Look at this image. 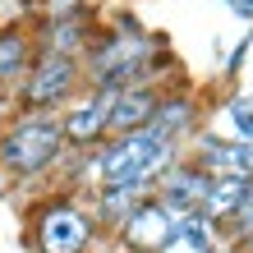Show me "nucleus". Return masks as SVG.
<instances>
[{
	"label": "nucleus",
	"instance_id": "nucleus-1",
	"mask_svg": "<svg viewBox=\"0 0 253 253\" xmlns=\"http://www.w3.org/2000/svg\"><path fill=\"white\" fill-rule=\"evenodd\" d=\"M180 157H184V147L157 138L152 129L115 133V138L79 152V184H92V189H101V184H138V189L152 193L157 180Z\"/></svg>",
	"mask_w": 253,
	"mask_h": 253
},
{
	"label": "nucleus",
	"instance_id": "nucleus-2",
	"mask_svg": "<svg viewBox=\"0 0 253 253\" xmlns=\"http://www.w3.org/2000/svg\"><path fill=\"white\" fill-rule=\"evenodd\" d=\"M65 129L60 115L46 111H19L9 129L0 133V170L9 180H37V175L55 170L65 161Z\"/></svg>",
	"mask_w": 253,
	"mask_h": 253
},
{
	"label": "nucleus",
	"instance_id": "nucleus-3",
	"mask_svg": "<svg viewBox=\"0 0 253 253\" xmlns=\"http://www.w3.org/2000/svg\"><path fill=\"white\" fill-rule=\"evenodd\" d=\"M101 244V226L92 207L74 193H51L28 216V249L33 253H92Z\"/></svg>",
	"mask_w": 253,
	"mask_h": 253
},
{
	"label": "nucleus",
	"instance_id": "nucleus-4",
	"mask_svg": "<svg viewBox=\"0 0 253 253\" xmlns=\"http://www.w3.org/2000/svg\"><path fill=\"white\" fill-rule=\"evenodd\" d=\"M79 92H83V60L55 55V51H37L28 74L19 79V111L60 115Z\"/></svg>",
	"mask_w": 253,
	"mask_h": 253
},
{
	"label": "nucleus",
	"instance_id": "nucleus-5",
	"mask_svg": "<svg viewBox=\"0 0 253 253\" xmlns=\"http://www.w3.org/2000/svg\"><path fill=\"white\" fill-rule=\"evenodd\" d=\"M115 92L120 87H83L60 111V129H65L69 152H87V147L111 138V101H115Z\"/></svg>",
	"mask_w": 253,
	"mask_h": 253
},
{
	"label": "nucleus",
	"instance_id": "nucleus-6",
	"mask_svg": "<svg viewBox=\"0 0 253 253\" xmlns=\"http://www.w3.org/2000/svg\"><path fill=\"white\" fill-rule=\"evenodd\" d=\"M115 244H120L125 253H175V216L157 198H143L120 221Z\"/></svg>",
	"mask_w": 253,
	"mask_h": 253
},
{
	"label": "nucleus",
	"instance_id": "nucleus-7",
	"mask_svg": "<svg viewBox=\"0 0 253 253\" xmlns=\"http://www.w3.org/2000/svg\"><path fill=\"white\" fill-rule=\"evenodd\" d=\"M207 184H212V175H207L198 161H189V157H180L175 166L157 180V189H152V198L166 207L170 216H189V212H198L203 207V198H207Z\"/></svg>",
	"mask_w": 253,
	"mask_h": 253
},
{
	"label": "nucleus",
	"instance_id": "nucleus-8",
	"mask_svg": "<svg viewBox=\"0 0 253 253\" xmlns=\"http://www.w3.org/2000/svg\"><path fill=\"white\" fill-rule=\"evenodd\" d=\"M147 129H152L157 138L184 147L193 133L203 129L198 97H193V92H161V101H157V111H152V120H147Z\"/></svg>",
	"mask_w": 253,
	"mask_h": 253
},
{
	"label": "nucleus",
	"instance_id": "nucleus-9",
	"mask_svg": "<svg viewBox=\"0 0 253 253\" xmlns=\"http://www.w3.org/2000/svg\"><path fill=\"white\" fill-rule=\"evenodd\" d=\"M161 92H166L161 83H133V87H120V92H115V101H111V138H115V133L147 129V120H152Z\"/></svg>",
	"mask_w": 253,
	"mask_h": 253
},
{
	"label": "nucleus",
	"instance_id": "nucleus-10",
	"mask_svg": "<svg viewBox=\"0 0 253 253\" xmlns=\"http://www.w3.org/2000/svg\"><path fill=\"white\" fill-rule=\"evenodd\" d=\"M143 198H152V193L138 189V184H101V189H92V203H87V207H92L101 235H115V230H120V221H125Z\"/></svg>",
	"mask_w": 253,
	"mask_h": 253
},
{
	"label": "nucleus",
	"instance_id": "nucleus-11",
	"mask_svg": "<svg viewBox=\"0 0 253 253\" xmlns=\"http://www.w3.org/2000/svg\"><path fill=\"white\" fill-rule=\"evenodd\" d=\"M33 55H37V42H33V33H28L23 23L0 28V87L19 83L28 74V65H33Z\"/></svg>",
	"mask_w": 253,
	"mask_h": 253
},
{
	"label": "nucleus",
	"instance_id": "nucleus-12",
	"mask_svg": "<svg viewBox=\"0 0 253 253\" xmlns=\"http://www.w3.org/2000/svg\"><path fill=\"white\" fill-rule=\"evenodd\" d=\"M253 198V180H235V175H212V184H207V198H203V207L198 212L207 216V221H230L240 207Z\"/></svg>",
	"mask_w": 253,
	"mask_h": 253
},
{
	"label": "nucleus",
	"instance_id": "nucleus-13",
	"mask_svg": "<svg viewBox=\"0 0 253 253\" xmlns=\"http://www.w3.org/2000/svg\"><path fill=\"white\" fill-rule=\"evenodd\" d=\"M207 129H212L216 138H230V143H253V87L226 97V106L212 115Z\"/></svg>",
	"mask_w": 253,
	"mask_h": 253
},
{
	"label": "nucleus",
	"instance_id": "nucleus-14",
	"mask_svg": "<svg viewBox=\"0 0 253 253\" xmlns=\"http://www.w3.org/2000/svg\"><path fill=\"white\" fill-rule=\"evenodd\" d=\"M175 249H189V253H216V249H221L216 221H207L203 212L175 216Z\"/></svg>",
	"mask_w": 253,
	"mask_h": 253
},
{
	"label": "nucleus",
	"instance_id": "nucleus-15",
	"mask_svg": "<svg viewBox=\"0 0 253 253\" xmlns=\"http://www.w3.org/2000/svg\"><path fill=\"white\" fill-rule=\"evenodd\" d=\"M226 5L240 14V19H253V0H226Z\"/></svg>",
	"mask_w": 253,
	"mask_h": 253
},
{
	"label": "nucleus",
	"instance_id": "nucleus-16",
	"mask_svg": "<svg viewBox=\"0 0 253 253\" xmlns=\"http://www.w3.org/2000/svg\"><path fill=\"white\" fill-rule=\"evenodd\" d=\"M106 253H125V249H120V244H115V249H106Z\"/></svg>",
	"mask_w": 253,
	"mask_h": 253
},
{
	"label": "nucleus",
	"instance_id": "nucleus-17",
	"mask_svg": "<svg viewBox=\"0 0 253 253\" xmlns=\"http://www.w3.org/2000/svg\"><path fill=\"white\" fill-rule=\"evenodd\" d=\"M0 28H5V19H0Z\"/></svg>",
	"mask_w": 253,
	"mask_h": 253
},
{
	"label": "nucleus",
	"instance_id": "nucleus-18",
	"mask_svg": "<svg viewBox=\"0 0 253 253\" xmlns=\"http://www.w3.org/2000/svg\"><path fill=\"white\" fill-rule=\"evenodd\" d=\"M244 253H253V249H244Z\"/></svg>",
	"mask_w": 253,
	"mask_h": 253
}]
</instances>
